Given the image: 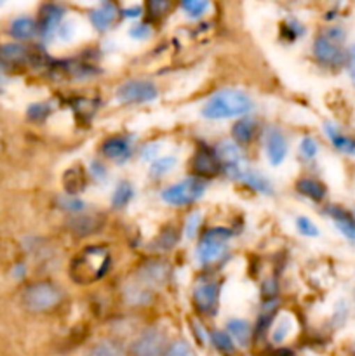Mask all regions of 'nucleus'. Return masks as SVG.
I'll use <instances>...</instances> for the list:
<instances>
[{"instance_id": "obj_1", "label": "nucleus", "mask_w": 355, "mask_h": 356, "mask_svg": "<svg viewBox=\"0 0 355 356\" xmlns=\"http://www.w3.org/2000/svg\"><path fill=\"white\" fill-rule=\"evenodd\" d=\"M251 110H253V99L249 94L240 89L225 87L211 94V97L202 104L200 113L207 120H228V118L244 117Z\"/></svg>"}, {"instance_id": "obj_26", "label": "nucleus", "mask_w": 355, "mask_h": 356, "mask_svg": "<svg viewBox=\"0 0 355 356\" xmlns=\"http://www.w3.org/2000/svg\"><path fill=\"white\" fill-rule=\"evenodd\" d=\"M134 198V186H132L129 181H120V183L115 186L113 195H111V207L115 211H120V209H125L131 200Z\"/></svg>"}, {"instance_id": "obj_11", "label": "nucleus", "mask_w": 355, "mask_h": 356, "mask_svg": "<svg viewBox=\"0 0 355 356\" xmlns=\"http://www.w3.org/2000/svg\"><path fill=\"white\" fill-rule=\"evenodd\" d=\"M265 152L271 167H281L289 153L287 138L277 125H268L265 129Z\"/></svg>"}, {"instance_id": "obj_21", "label": "nucleus", "mask_w": 355, "mask_h": 356, "mask_svg": "<svg viewBox=\"0 0 355 356\" xmlns=\"http://www.w3.org/2000/svg\"><path fill=\"white\" fill-rule=\"evenodd\" d=\"M296 191L308 200L320 204L324 198L327 197V188L322 181L315 179V177H299L296 181Z\"/></svg>"}, {"instance_id": "obj_30", "label": "nucleus", "mask_w": 355, "mask_h": 356, "mask_svg": "<svg viewBox=\"0 0 355 356\" xmlns=\"http://www.w3.org/2000/svg\"><path fill=\"white\" fill-rule=\"evenodd\" d=\"M174 0H146V13L153 21L164 19L173 10Z\"/></svg>"}, {"instance_id": "obj_14", "label": "nucleus", "mask_w": 355, "mask_h": 356, "mask_svg": "<svg viewBox=\"0 0 355 356\" xmlns=\"http://www.w3.org/2000/svg\"><path fill=\"white\" fill-rule=\"evenodd\" d=\"M219 292H221V287H219L218 282L205 280L202 282V284H198L197 287L194 289L195 308L200 313H204V315L214 313L216 308H218Z\"/></svg>"}, {"instance_id": "obj_5", "label": "nucleus", "mask_w": 355, "mask_h": 356, "mask_svg": "<svg viewBox=\"0 0 355 356\" xmlns=\"http://www.w3.org/2000/svg\"><path fill=\"white\" fill-rule=\"evenodd\" d=\"M205 193V181L197 176H190L187 179L174 183L160 191V200L173 207H187L200 200Z\"/></svg>"}, {"instance_id": "obj_7", "label": "nucleus", "mask_w": 355, "mask_h": 356, "mask_svg": "<svg viewBox=\"0 0 355 356\" xmlns=\"http://www.w3.org/2000/svg\"><path fill=\"white\" fill-rule=\"evenodd\" d=\"M157 97H159V87L155 82L146 79H129L115 90V99L124 106L152 103Z\"/></svg>"}, {"instance_id": "obj_29", "label": "nucleus", "mask_w": 355, "mask_h": 356, "mask_svg": "<svg viewBox=\"0 0 355 356\" xmlns=\"http://www.w3.org/2000/svg\"><path fill=\"white\" fill-rule=\"evenodd\" d=\"M178 165V159L173 155H164V156H159V159H155L153 162H150V169H148V174L152 177H155V179H159V177L166 176V174H169L171 170L174 169V167Z\"/></svg>"}, {"instance_id": "obj_41", "label": "nucleus", "mask_w": 355, "mask_h": 356, "mask_svg": "<svg viewBox=\"0 0 355 356\" xmlns=\"http://www.w3.org/2000/svg\"><path fill=\"white\" fill-rule=\"evenodd\" d=\"M75 31H77V26H75V21H61V24L58 26V30H56V37L59 38L61 42H70L73 37H75Z\"/></svg>"}, {"instance_id": "obj_20", "label": "nucleus", "mask_w": 355, "mask_h": 356, "mask_svg": "<svg viewBox=\"0 0 355 356\" xmlns=\"http://www.w3.org/2000/svg\"><path fill=\"white\" fill-rule=\"evenodd\" d=\"M9 35L17 42H28L38 35L37 19L30 16H19L10 21Z\"/></svg>"}, {"instance_id": "obj_40", "label": "nucleus", "mask_w": 355, "mask_h": 356, "mask_svg": "<svg viewBox=\"0 0 355 356\" xmlns=\"http://www.w3.org/2000/svg\"><path fill=\"white\" fill-rule=\"evenodd\" d=\"M89 356H124V353H122L115 344L106 343V341H104V343L96 344V346L90 350Z\"/></svg>"}, {"instance_id": "obj_44", "label": "nucleus", "mask_w": 355, "mask_h": 356, "mask_svg": "<svg viewBox=\"0 0 355 356\" xmlns=\"http://www.w3.org/2000/svg\"><path fill=\"white\" fill-rule=\"evenodd\" d=\"M159 153H160V143H150L146 145L145 148L141 149V159L145 162H153L155 159H159Z\"/></svg>"}, {"instance_id": "obj_19", "label": "nucleus", "mask_w": 355, "mask_h": 356, "mask_svg": "<svg viewBox=\"0 0 355 356\" xmlns=\"http://www.w3.org/2000/svg\"><path fill=\"white\" fill-rule=\"evenodd\" d=\"M118 17V9L113 3H103L97 9H93L89 13V21L93 24L94 30L97 31H108L115 24Z\"/></svg>"}, {"instance_id": "obj_3", "label": "nucleus", "mask_w": 355, "mask_h": 356, "mask_svg": "<svg viewBox=\"0 0 355 356\" xmlns=\"http://www.w3.org/2000/svg\"><path fill=\"white\" fill-rule=\"evenodd\" d=\"M345 42V30L340 26H331L324 30L319 37H315L312 44L313 58L320 63V65L327 66V68H340V66L347 65V56L343 49Z\"/></svg>"}, {"instance_id": "obj_6", "label": "nucleus", "mask_w": 355, "mask_h": 356, "mask_svg": "<svg viewBox=\"0 0 355 356\" xmlns=\"http://www.w3.org/2000/svg\"><path fill=\"white\" fill-rule=\"evenodd\" d=\"M232 236V229L223 228V226H212V228L205 229L197 245L198 263L207 266V264H212L221 259L223 254L228 249V242Z\"/></svg>"}, {"instance_id": "obj_27", "label": "nucleus", "mask_w": 355, "mask_h": 356, "mask_svg": "<svg viewBox=\"0 0 355 356\" xmlns=\"http://www.w3.org/2000/svg\"><path fill=\"white\" fill-rule=\"evenodd\" d=\"M180 242V235H178V229L174 226H167L162 229L159 236L155 238V242L152 243V249L157 252H169L176 247V243Z\"/></svg>"}, {"instance_id": "obj_32", "label": "nucleus", "mask_w": 355, "mask_h": 356, "mask_svg": "<svg viewBox=\"0 0 355 356\" xmlns=\"http://www.w3.org/2000/svg\"><path fill=\"white\" fill-rule=\"evenodd\" d=\"M58 205L66 212H72V214H80V212L86 211V204L84 200H80L77 195H61L58 198Z\"/></svg>"}, {"instance_id": "obj_10", "label": "nucleus", "mask_w": 355, "mask_h": 356, "mask_svg": "<svg viewBox=\"0 0 355 356\" xmlns=\"http://www.w3.org/2000/svg\"><path fill=\"white\" fill-rule=\"evenodd\" d=\"M190 170L194 176L200 179H212V177L221 174V163L214 149L207 146H200L194 152L190 159Z\"/></svg>"}, {"instance_id": "obj_22", "label": "nucleus", "mask_w": 355, "mask_h": 356, "mask_svg": "<svg viewBox=\"0 0 355 356\" xmlns=\"http://www.w3.org/2000/svg\"><path fill=\"white\" fill-rule=\"evenodd\" d=\"M324 132H326L327 139H329L331 145H333L338 152L345 153V155H355V139L343 134L333 122H326V124H324Z\"/></svg>"}, {"instance_id": "obj_2", "label": "nucleus", "mask_w": 355, "mask_h": 356, "mask_svg": "<svg viewBox=\"0 0 355 356\" xmlns=\"http://www.w3.org/2000/svg\"><path fill=\"white\" fill-rule=\"evenodd\" d=\"M110 252L103 245H87L73 257L70 278L79 285H90L101 280L110 270Z\"/></svg>"}, {"instance_id": "obj_35", "label": "nucleus", "mask_w": 355, "mask_h": 356, "mask_svg": "<svg viewBox=\"0 0 355 356\" xmlns=\"http://www.w3.org/2000/svg\"><path fill=\"white\" fill-rule=\"evenodd\" d=\"M202 226V212L194 211L191 214H188L187 222H184V236L187 238H195L198 235V229Z\"/></svg>"}, {"instance_id": "obj_8", "label": "nucleus", "mask_w": 355, "mask_h": 356, "mask_svg": "<svg viewBox=\"0 0 355 356\" xmlns=\"http://www.w3.org/2000/svg\"><path fill=\"white\" fill-rule=\"evenodd\" d=\"M38 56L31 52L26 45L17 42H7L0 44V68L2 70H17L24 66H33Z\"/></svg>"}, {"instance_id": "obj_24", "label": "nucleus", "mask_w": 355, "mask_h": 356, "mask_svg": "<svg viewBox=\"0 0 355 356\" xmlns=\"http://www.w3.org/2000/svg\"><path fill=\"white\" fill-rule=\"evenodd\" d=\"M258 134V124L253 118H240L232 125V139L237 145H249Z\"/></svg>"}, {"instance_id": "obj_33", "label": "nucleus", "mask_w": 355, "mask_h": 356, "mask_svg": "<svg viewBox=\"0 0 355 356\" xmlns=\"http://www.w3.org/2000/svg\"><path fill=\"white\" fill-rule=\"evenodd\" d=\"M294 225L299 235L306 236V238H317V236L320 235V229L317 228L315 222H313L310 218H306V216H298Z\"/></svg>"}, {"instance_id": "obj_43", "label": "nucleus", "mask_w": 355, "mask_h": 356, "mask_svg": "<svg viewBox=\"0 0 355 356\" xmlns=\"http://www.w3.org/2000/svg\"><path fill=\"white\" fill-rule=\"evenodd\" d=\"M90 176H93L96 181H100V183L106 181V177H108L106 165H104V163H101L100 160H94V162L90 163Z\"/></svg>"}, {"instance_id": "obj_28", "label": "nucleus", "mask_w": 355, "mask_h": 356, "mask_svg": "<svg viewBox=\"0 0 355 356\" xmlns=\"http://www.w3.org/2000/svg\"><path fill=\"white\" fill-rule=\"evenodd\" d=\"M226 329H228L230 337H232L237 344H240V346H247V344H249L251 327L246 320H240V318L230 320Z\"/></svg>"}, {"instance_id": "obj_16", "label": "nucleus", "mask_w": 355, "mask_h": 356, "mask_svg": "<svg viewBox=\"0 0 355 356\" xmlns=\"http://www.w3.org/2000/svg\"><path fill=\"white\" fill-rule=\"evenodd\" d=\"M101 153H103L104 159L115 160V162L122 163L131 156L132 146L131 139L127 136H111V138H106L101 145Z\"/></svg>"}, {"instance_id": "obj_47", "label": "nucleus", "mask_w": 355, "mask_h": 356, "mask_svg": "<svg viewBox=\"0 0 355 356\" xmlns=\"http://www.w3.org/2000/svg\"><path fill=\"white\" fill-rule=\"evenodd\" d=\"M24 273H26V266H24L23 263L16 264V268H14V277H16V278H23Z\"/></svg>"}, {"instance_id": "obj_31", "label": "nucleus", "mask_w": 355, "mask_h": 356, "mask_svg": "<svg viewBox=\"0 0 355 356\" xmlns=\"http://www.w3.org/2000/svg\"><path fill=\"white\" fill-rule=\"evenodd\" d=\"M181 7L190 19H198L207 13L209 0H181Z\"/></svg>"}, {"instance_id": "obj_36", "label": "nucleus", "mask_w": 355, "mask_h": 356, "mask_svg": "<svg viewBox=\"0 0 355 356\" xmlns=\"http://www.w3.org/2000/svg\"><path fill=\"white\" fill-rule=\"evenodd\" d=\"M211 341L212 344H214L216 350L223 351V353H232L233 351V339L230 337V334L226 332H219V330H216V332L211 334Z\"/></svg>"}, {"instance_id": "obj_12", "label": "nucleus", "mask_w": 355, "mask_h": 356, "mask_svg": "<svg viewBox=\"0 0 355 356\" xmlns=\"http://www.w3.org/2000/svg\"><path fill=\"white\" fill-rule=\"evenodd\" d=\"M65 7L58 2H47L40 7L38 10V37L42 40H51L52 37H56V30L61 24L63 17H65Z\"/></svg>"}, {"instance_id": "obj_39", "label": "nucleus", "mask_w": 355, "mask_h": 356, "mask_svg": "<svg viewBox=\"0 0 355 356\" xmlns=\"http://www.w3.org/2000/svg\"><path fill=\"white\" fill-rule=\"evenodd\" d=\"M164 356H195V353L187 341H174L171 346H167Z\"/></svg>"}, {"instance_id": "obj_15", "label": "nucleus", "mask_w": 355, "mask_h": 356, "mask_svg": "<svg viewBox=\"0 0 355 356\" xmlns=\"http://www.w3.org/2000/svg\"><path fill=\"white\" fill-rule=\"evenodd\" d=\"M169 275L171 270L166 263H162V261H148L138 270V280L141 284L148 285L150 289L160 287V285L166 284Z\"/></svg>"}, {"instance_id": "obj_9", "label": "nucleus", "mask_w": 355, "mask_h": 356, "mask_svg": "<svg viewBox=\"0 0 355 356\" xmlns=\"http://www.w3.org/2000/svg\"><path fill=\"white\" fill-rule=\"evenodd\" d=\"M214 152L218 155L219 163H221V172H225L228 179L242 177V153H240L239 145L235 141L225 139V141L216 145Z\"/></svg>"}, {"instance_id": "obj_23", "label": "nucleus", "mask_w": 355, "mask_h": 356, "mask_svg": "<svg viewBox=\"0 0 355 356\" xmlns=\"http://www.w3.org/2000/svg\"><path fill=\"white\" fill-rule=\"evenodd\" d=\"M87 174L82 167L75 165L63 174V188L68 195H79L86 190Z\"/></svg>"}, {"instance_id": "obj_17", "label": "nucleus", "mask_w": 355, "mask_h": 356, "mask_svg": "<svg viewBox=\"0 0 355 356\" xmlns=\"http://www.w3.org/2000/svg\"><path fill=\"white\" fill-rule=\"evenodd\" d=\"M326 214L333 219L334 226L338 228V232L348 238L350 242H355V216L350 214L348 211H345L340 205H329L326 209Z\"/></svg>"}, {"instance_id": "obj_25", "label": "nucleus", "mask_w": 355, "mask_h": 356, "mask_svg": "<svg viewBox=\"0 0 355 356\" xmlns=\"http://www.w3.org/2000/svg\"><path fill=\"white\" fill-rule=\"evenodd\" d=\"M242 181L247 188H251L256 193L265 195V197H270L275 191L271 181L265 174L258 172V170H244Z\"/></svg>"}, {"instance_id": "obj_4", "label": "nucleus", "mask_w": 355, "mask_h": 356, "mask_svg": "<svg viewBox=\"0 0 355 356\" xmlns=\"http://www.w3.org/2000/svg\"><path fill=\"white\" fill-rule=\"evenodd\" d=\"M63 301V291L54 282L38 280L26 285L21 294V302L31 313H47L58 308Z\"/></svg>"}, {"instance_id": "obj_13", "label": "nucleus", "mask_w": 355, "mask_h": 356, "mask_svg": "<svg viewBox=\"0 0 355 356\" xmlns=\"http://www.w3.org/2000/svg\"><path fill=\"white\" fill-rule=\"evenodd\" d=\"M166 350L164 332L157 329H148L132 344V356H164Z\"/></svg>"}, {"instance_id": "obj_38", "label": "nucleus", "mask_w": 355, "mask_h": 356, "mask_svg": "<svg viewBox=\"0 0 355 356\" xmlns=\"http://www.w3.org/2000/svg\"><path fill=\"white\" fill-rule=\"evenodd\" d=\"M129 37L132 38V40H148L150 37H152V24L150 23H136L132 24L131 30H129Z\"/></svg>"}, {"instance_id": "obj_34", "label": "nucleus", "mask_w": 355, "mask_h": 356, "mask_svg": "<svg viewBox=\"0 0 355 356\" xmlns=\"http://www.w3.org/2000/svg\"><path fill=\"white\" fill-rule=\"evenodd\" d=\"M49 115H51V104L47 103H33L26 110V117L31 122H44Z\"/></svg>"}, {"instance_id": "obj_45", "label": "nucleus", "mask_w": 355, "mask_h": 356, "mask_svg": "<svg viewBox=\"0 0 355 356\" xmlns=\"http://www.w3.org/2000/svg\"><path fill=\"white\" fill-rule=\"evenodd\" d=\"M141 14H143L141 6H136V3H132V6L124 7V9H122V16L129 17V19H136V17H139Z\"/></svg>"}, {"instance_id": "obj_37", "label": "nucleus", "mask_w": 355, "mask_h": 356, "mask_svg": "<svg viewBox=\"0 0 355 356\" xmlns=\"http://www.w3.org/2000/svg\"><path fill=\"white\" fill-rule=\"evenodd\" d=\"M299 155L306 160H313L319 155V143L312 136H305L299 143Z\"/></svg>"}, {"instance_id": "obj_42", "label": "nucleus", "mask_w": 355, "mask_h": 356, "mask_svg": "<svg viewBox=\"0 0 355 356\" xmlns=\"http://www.w3.org/2000/svg\"><path fill=\"white\" fill-rule=\"evenodd\" d=\"M284 28H285L284 38H287V40H296V38H299L303 33H305V28H303L298 21H292V19L287 21V23L284 24Z\"/></svg>"}, {"instance_id": "obj_46", "label": "nucleus", "mask_w": 355, "mask_h": 356, "mask_svg": "<svg viewBox=\"0 0 355 356\" xmlns=\"http://www.w3.org/2000/svg\"><path fill=\"white\" fill-rule=\"evenodd\" d=\"M347 66H348V72H350L352 80H354V82H355V44L352 45L350 51H348V56H347Z\"/></svg>"}, {"instance_id": "obj_18", "label": "nucleus", "mask_w": 355, "mask_h": 356, "mask_svg": "<svg viewBox=\"0 0 355 356\" xmlns=\"http://www.w3.org/2000/svg\"><path fill=\"white\" fill-rule=\"evenodd\" d=\"M103 228V219L94 214H82L75 216L68 221V229L77 236H90L96 235Z\"/></svg>"}]
</instances>
